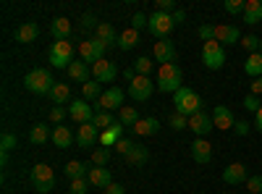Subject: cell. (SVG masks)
Here are the masks:
<instances>
[{
    "label": "cell",
    "mask_w": 262,
    "mask_h": 194,
    "mask_svg": "<svg viewBox=\"0 0 262 194\" xmlns=\"http://www.w3.org/2000/svg\"><path fill=\"white\" fill-rule=\"evenodd\" d=\"M55 84H58V81H55V76H53L50 69H32V71L24 76V87H27V92H32V95H50Z\"/></svg>",
    "instance_id": "1"
},
{
    "label": "cell",
    "mask_w": 262,
    "mask_h": 194,
    "mask_svg": "<svg viewBox=\"0 0 262 194\" xmlns=\"http://www.w3.org/2000/svg\"><path fill=\"white\" fill-rule=\"evenodd\" d=\"M181 87H184V71H181L179 63H165V66H160V71H158V90L176 95Z\"/></svg>",
    "instance_id": "2"
},
{
    "label": "cell",
    "mask_w": 262,
    "mask_h": 194,
    "mask_svg": "<svg viewBox=\"0 0 262 194\" xmlns=\"http://www.w3.org/2000/svg\"><path fill=\"white\" fill-rule=\"evenodd\" d=\"M173 105H176V113H181V116H186V118H191L194 113H200V111H205V100L196 95L191 87H181L176 95H173Z\"/></svg>",
    "instance_id": "3"
},
{
    "label": "cell",
    "mask_w": 262,
    "mask_h": 194,
    "mask_svg": "<svg viewBox=\"0 0 262 194\" xmlns=\"http://www.w3.org/2000/svg\"><path fill=\"white\" fill-rule=\"evenodd\" d=\"M48 58H50V66L53 69H69L74 63V45L69 39H58L50 45L48 50Z\"/></svg>",
    "instance_id": "4"
},
{
    "label": "cell",
    "mask_w": 262,
    "mask_h": 194,
    "mask_svg": "<svg viewBox=\"0 0 262 194\" xmlns=\"http://www.w3.org/2000/svg\"><path fill=\"white\" fill-rule=\"evenodd\" d=\"M29 179H32V184H34V189H37L39 194H48V191L55 189V174H53V168H50L48 163H37V165L32 168Z\"/></svg>",
    "instance_id": "5"
},
{
    "label": "cell",
    "mask_w": 262,
    "mask_h": 194,
    "mask_svg": "<svg viewBox=\"0 0 262 194\" xmlns=\"http://www.w3.org/2000/svg\"><path fill=\"white\" fill-rule=\"evenodd\" d=\"M202 63H205L210 71L223 69V63H226V48H223L217 39L205 42V45H202Z\"/></svg>",
    "instance_id": "6"
},
{
    "label": "cell",
    "mask_w": 262,
    "mask_h": 194,
    "mask_svg": "<svg viewBox=\"0 0 262 194\" xmlns=\"http://www.w3.org/2000/svg\"><path fill=\"white\" fill-rule=\"evenodd\" d=\"M105 45L97 39V37H92V39H84V42H79V60H84L86 66H95V63H100L102 58H105Z\"/></svg>",
    "instance_id": "7"
},
{
    "label": "cell",
    "mask_w": 262,
    "mask_h": 194,
    "mask_svg": "<svg viewBox=\"0 0 262 194\" xmlns=\"http://www.w3.org/2000/svg\"><path fill=\"white\" fill-rule=\"evenodd\" d=\"M173 27H176V21H173V16L170 13H152L149 16V27H147V32L152 34V37H158V39H168V34L173 32Z\"/></svg>",
    "instance_id": "8"
},
{
    "label": "cell",
    "mask_w": 262,
    "mask_h": 194,
    "mask_svg": "<svg viewBox=\"0 0 262 194\" xmlns=\"http://www.w3.org/2000/svg\"><path fill=\"white\" fill-rule=\"evenodd\" d=\"M123 100H126V92L121 87H107L95 105H97V111H107V113H111V111H121Z\"/></svg>",
    "instance_id": "9"
},
{
    "label": "cell",
    "mask_w": 262,
    "mask_h": 194,
    "mask_svg": "<svg viewBox=\"0 0 262 194\" xmlns=\"http://www.w3.org/2000/svg\"><path fill=\"white\" fill-rule=\"evenodd\" d=\"M155 87H158V84L152 81L149 76H137L134 81L128 84V95H131V100L144 102V100H149L152 92H155Z\"/></svg>",
    "instance_id": "10"
},
{
    "label": "cell",
    "mask_w": 262,
    "mask_h": 194,
    "mask_svg": "<svg viewBox=\"0 0 262 194\" xmlns=\"http://www.w3.org/2000/svg\"><path fill=\"white\" fill-rule=\"evenodd\" d=\"M69 116L81 126V123H92V118H95V107L90 105V102H86L84 97L79 100H71V105H69Z\"/></svg>",
    "instance_id": "11"
},
{
    "label": "cell",
    "mask_w": 262,
    "mask_h": 194,
    "mask_svg": "<svg viewBox=\"0 0 262 194\" xmlns=\"http://www.w3.org/2000/svg\"><path fill=\"white\" fill-rule=\"evenodd\" d=\"M189 128L200 137V139H207V134L215 128V123H212V113H207V111H200V113H194L191 118H189Z\"/></svg>",
    "instance_id": "12"
},
{
    "label": "cell",
    "mask_w": 262,
    "mask_h": 194,
    "mask_svg": "<svg viewBox=\"0 0 262 194\" xmlns=\"http://www.w3.org/2000/svg\"><path fill=\"white\" fill-rule=\"evenodd\" d=\"M212 123H215V128H221V132H233V126H236L233 111L228 105H215L212 107Z\"/></svg>",
    "instance_id": "13"
},
{
    "label": "cell",
    "mask_w": 262,
    "mask_h": 194,
    "mask_svg": "<svg viewBox=\"0 0 262 194\" xmlns=\"http://www.w3.org/2000/svg\"><path fill=\"white\" fill-rule=\"evenodd\" d=\"M152 58H155L160 66L176 63V45H173V39H158L155 48H152Z\"/></svg>",
    "instance_id": "14"
},
{
    "label": "cell",
    "mask_w": 262,
    "mask_h": 194,
    "mask_svg": "<svg viewBox=\"0 0 262 194\" xmlns=\"http://www.w3.org/2000/svg\"><path fill=\"white\" fill-rule=\"evenodd\" d=\"M97 142H100V128L95 123H81L76 132V144L81 149H92Z\"/></svg>",
    "instance_id": "15"
},
{
    "label": "cell",
    "mask_w": 262,
    "mask_h": 194,
    "mask_svg": "<svg viewBox=\"0 0 262 194\" xmlns=\"http://www.w3.org/2000/svg\"><path fill=\"white\" fill-rule=\"evenodd\" d=\"M92 76H95V81H100V84H111V81H116V76H118V69H116V63L113 60H100V63H95L92 66Z\"/></svg>",
    "instance_id": "16"
},
{
    "label": "cell",
    "mask_w": 262,
    "mask_h": 194,
    "mask_svg": "<svg viewBox=\"0 0 262 194\" xmlns=\"http://www.w3.org/2000/svg\"><path fill=\"white\" fill-rule=\"evenodd\" d=\"M249 174H247V165L244 163H231L226 170H223V181L231 184V186H238V184H247Z\"/></svg>",
    "instance_id": "17"
},
{
    "label": "cell",
    "mask_w": 262,
    "mask_h": 194,
    "mask_svg": "<svg viewBox=\"0 0 262 194\" xmlns=\"http://www.w3.org/2000/svg\"><path fill=\"white\" fill-rule=\"evenodd\" d=\"M191 158L200 163V165H207V163L212 160V144H210L207 139L196 137V139L191 142Z\"/></svg>",
    "instance_id": "18"
},
{
    "label": "cell",
    "mask_w": 262,
    "mask_h": 194,
    "mask_svg": "<svg viewBox=\"0 0 262 194\" xmlns=\"http://www.w3.org/2000/svg\"><path fill=\"white\" fill-rule=\"evenodd\" d=\"M215 39L226 42V45H236V42H242V32H238V27L233 24H221V27H215Z\"/></svg>",
    "instance_id": "19"
},
{
    "label": "cell",
    "mask_w": 262,
    "mask_h": 194,
    "mask_svg": "<svg viewBox=\"0 0 262 194\" xmlns=\"http://www.w3.org/2000/svg\"><path fill=\"white\" fill-rule=\"evenodd\" d=\"M95 37L107 48V45H118V37H121V34L116 32V27L111 24V21H100L97 29H95Z\"/></svg>",
    "instance_id": "20"
},
{
    "label": "cell",
    "mask_w": 262,
    "mask_h": 194,
    "mask_svg": "<svg viewBox=\"0 0 262 194\" xmlns=\"http://www.w3.org/2000/svg\"><path fill=\"white\" fill-rule=\"evenodd\" d=\"M137 137H152V134H158L160 132V121L155 116H147V118H139L134 123V128H131Z\"/></svg>",
    "instance_id": "21"
},
{
    "label": "cell",
    "mask_w": 262,
    "mask_h": 194,
    "mask_svg": "<svg viewBox=\"0 0 262 194\" xmlns=\"http://www.w3.org/2000/svg\"><path fill=\"white\" fill-rule=\"evenodd\" d=\"M90 184L92 186H97V189H107L113 184V176H111V170L107 168H100V165H92V170H90Z\"/></svg>",
    "instance_id": "22"
},
{
    "label": "cell",
    "mask_w": 262,
    "mask_h": 194,
    "mask_svg": "<svg viewBox=\"0 0 262 194\" xmlns=\"http://www.w3.org/2000/svg\"><path fill=\"white\" fill-rule=\"evenodd\" d=\"M16 42H21V45H29V42H34L39 37V27L34 24V21H27V24H21L16 32H13Z\"/></svg>",
    "instance_id": "23"
},
{
    "label": "cell",
    "mask_w": 262,
    "mask_h": 194,
    "mask_svg": "<svg viewBox=\"0 0 262 194\" xmlns=\"http://www.w3.org/2000/svg\"><path fill=\"white\" fill-rule=\"evenodd\" d=\"M90 170H92V165H90V163H81V160H71V163H66L63 174L69 176L71 181H76V179H86V176H90Z\"/></svg>",
    "instance_id": "24"
},
{
    "label": "cell",
    "mask_w": 262,
    "mask_h": 194,
    "mask_svg": "<svg viewBox=\"0 0 262 194\" xmlns=\"http://www.w3.org/2000/svg\"><path fill=\"white\" fill-rule=\"evenodd\" d=\"M74 142H76V134L71 132L69 126H55V128H53V144H55V147L66 149V147H71Z\"/></svg>",
    "instance_id": "25"
},
{
    "label": "cell",
    "mask_w": 262,
    "mask_h": 194,
    "mask_svg": "<svg viewBox=\"0 0 262 194\" xmlns=\"http://www.w3.org/2000/svg\"><path fill=\"white\" fill-rule=\"evenodd\" d=\"M50 34L58 39H69L71 37V18H66V16H58L53 18V24H50Z\"/></svg>",
    "instance_id": "26"
},
{
    "label": "cell",
    "mask_w": 262,
    "mask_h": 194,
    "mask_svg": "<svg viewBox=\"0 0 262 194\" xmlns=\"http://www.w3.org/2000/svg\"><path fill=\"white\" fill-rule=\"evenodd\" d=\"M69 79H74V81H81V84H86L90 81V74H92V66H86L84 60H74L69 69Z\"/></svg>",
    "instance_id": "27"
},
{
    "label": "cell",
    "mask_w": 262,
    "mask_h": 194,
    "mask_svg": "<svg viewBox=\"0 0 262 194\" xmlns=\"http://www.w3.org/2000/svg\"><path fill=\"white\" fill-rule=\"evenodd\" d=\"M244 21L249 27L262 21V0H247V11H244Z\"/></svg>",
    "instance_id": "28"
},
{
    "label": "cell",
    "mask_w": 262,
    "mask_h": 194,
    "mask_svg": "<svg viewBox=\"0 0 262 194\" xmlns=\"http://www.w3.org/2000/svg\"><path fill=\"white\" fill-rule=\"evenodd\" d=\"M48 139H53V132H50V126L48 123H37V126H32V132H29V142L32 144H45Z\"/></svg>",
    "instance_id": "29"
},
{
    "label": "cell",
    "mask_w": 262,
    "mask_h": 194,
    "mask_svg": "<svg viewBox=\"0 0 262 194\" xmlns=\"http://www.w3.org/2000/svg\"><path fill=\"white\" fill-rule=\"evenodd\" d=\"M121 132H123V126H121V121H116L107 132H100V144L102 147H116V142L121 139Z\"/></svg>",
    "instance_id": "30"
},
{
    "label": "cell",
    "mask_w": 262,
    "mask_h": 194,
    "mask_svg": "<svg viewBox=\"0 0 262 194\" xmlns=\"http://www.w3.org/2000/svg\"><path fill=\"white\" fill-rule=\"evenodd\" d=\"M244 71H247V76H252V79H259V76H262V53H252V55H247Z\"/></svg>",
    "instance_id": "31"
},
{
    "label": "cell",
    "mask_w": 262,
    "mask_h": 194,
    "mask_svg": "<svg viewBox=\"0 0 262 194\" xmlns=\"http://www.w3.org/2000/svg\"><path fill=\"white\" fill-rule=\"evenodd\" d=\"M137 45H139V32L131 29V27L123 29L121 37H118V48H121V50H134Z\"/></svg>",
    "instance_id": "32"
},
{
    "label": "cell",
    "mask_w": 262,
    "mask_h": 194,
    "mask_svg": "<svg viewBox=\"0 0 262 194\" xmlns=\"http://www.w3.org/2000/svg\"><path fill=\"white\" fill-rule=\"evenodd\" d=\"M50 100H53V105H66V102L71 100V87L58 81L55 87H53V92H50Z\"/></svg>",
    "instance_id": "33"
},
{
    "label": "cell",
    "mask_w": 262,
    "mask_h": 194,
    "mask_svg": "<svg viewBox=\"0 0 262 194\" xmlns=\"http://www.w3.org/2000/svg\"><path fill=\"white\" fill-rule=\"evenodd\" d=\"M118 121L123 128H134V123L139 121V113H137V107H131V105H123L121 107V113H118Z\"/></svg>",
    "instance_id": "34"
},
{
    "label": "cell",
    "mask_w": 262,
    "mask_h": 194,
    "mask_svg": "<svg viewBox=\"0 0 262 194\" xmlns=\"http://www.w3.org/2000/svg\"><path fill=\"white\" fill-rule=\"evenodd\" d=\"M147 160H149V149L142 147V144H137V147L126 155V163H128V165H144Z\"/></svg>",
    "instance_id": "35"
},
{
    "label": "cell",
    "mask_w": 262,
    "mask_h": 194,
    "mask_svg": "<svg viewBox=\"0 0 262 194\" xmlns=\"http://www.w3.org/2000/svg\"><path fill=\"white\" fill-rule=\"evenodd\" d=\"M81 97L86 100V102H97L100 97H102V92H100V81H95V79H90L86 84H81Z\"/></svg>",
    "instance_id": "36"
},
{
    "label": "cell",
    "mask_w": 262,
    "mask_h": 194,
    "mask_svg": "<svg viewBox=\"0 0 262 194\" xmlns=\"http://www.w3.org/2000/svg\"><path fill=\"white\" fill-rule=\"evenodd\" d=\"M92 123L100 128V132H107V128H111V126L116 123V118H113L111 113H107V111H97V113H95V118H92Z\"/></svg>",
    "instance_id": "37"
},
{
    "label": "cell",
    "mask_w": 262,
    "mask_h": 194,
    "mask_svg": "<svg viewBox=\"0 0 262 194\" xmlns=\"http://www.w3.org/2000/svg\"><path fill=\"white\" fill-rule=\"evenodd\" d=\"M152 58H147V55H142V58H137L134 60V71H137V76H149V71H152Z\"/></svg>",
    "instance_id": "38"
},
{
    "label": "cell",
    "mask_w": 262,
    "mask_h": 194,
    "mask_svg": "<svg viewBox=\"0 0 262 194\" xmlns=\"http://www.w3.org/2000/svg\"><path fill=\"white\" fill-rule=\"evenodd\" d=\"M238 45H242L249 55H252V53H259V37H257V34H244Z\"/></svg>",
    "instance_id": "39"
},
{
    "label": "cell",
    "mask_w": 262,
    "mask_h": 194,
    "mask_svg": "<svg viewBox=\"0 0 262 194\" xmlns=\"http://www.w3.org/2000/svg\"><path fill=\"white\" fill-rule=\"evenodd\" d=\"M107 160H111V149H107V147H97L95 153H92V165L105 168V165H107Z\"/></svg>",
    "instance_id": "40"
},
{
    "label": "cell",
    "mask_w": 262,
    "mask_h": 194,
    "mask_svg": "<svg viewBox=\"0 0 262 194\" xmlns=\"http://www.w3.org/2000/svg\"><path fill=\"white\" fill-rule=\"evenodd\" d=\"M168 126L173 128V132H184V128H189V118L181 116V113H173V116L168 118Z\"/></svg>",
    "instance_id": "41"
},
{
    "label": "cell",
    "mask_w": 262,
    "mask_h": 194,
    "mask_svg": "<svg viewBox=\"0 0 262 194\" xmlns=\"http://www.w3.org/2000/svg\"><path fill=\"white\" fill-rule=\"evenodd\" d=\"M223 8L228 11V13H242L244 16V11H247V0H226V3H223Z\"/></svg>",
    "instance_id": "42"
},
{
    "label": "cell",
    "mask_w": 262,
    "mask_h": 194,
    "mask_svg": "<svg viewBox=\"0 0 262 194\" xmlns=\"http://www.w3.org/2000/svg\"><path fill=\"white\" fill-rule=\"evenodd\" d=\"M16 147V134H11V132H3V137H0V153H11V149Z\"/></svg>",
    "instance_id": "43"
},
{
    "label": "cell",
    "mask_w": 262,
    "mask_h": 194,
    "mask_svg": "<svg viewBox=\"0 0 262 194\" xmlns=\"http://www.w3.org/2000/svg\"><path fill=\"white\" fill-rule=\"evenodd\" d=\"M147 27H149V16L142 13V11L134 13V18H131V29H137V32H139V29H147Z\"/></svg>",
    "instance_id": "44"
},
{
    "label": "cell",
    "mask_w": 262,
    "mask_h": 194,
    "mask_svg": "<svg viewBox=\"0 0 262 194\" xmlns=\"http://www.w3.org/2000/svg\"><path fill=\"white\" fill-rule=\"evenodd\" d=\"M90 179H76V181H71V194H86L90 191Z\"/></svg>",
    "instance_id": "45"
},
{
    "label": "cell",
    "mask_w": 262,
    "mask_h": 194,
    "mask_svg": "<svg viewBox=\"0 0 262 194\" xmlns=\"http://www.w3.org/2000/svg\"><path fill=\"white\" fill-rule=\"evenodd\" d=\"M134 147H137V142H131V139H118V142H116V153L126 158V155L131 153V149H134Z\"/></svg>",
    "instance_id": "46"
},
{
    "label": "cell",
    "mask_w": 262,
    "mask_h": 194,
    "mask_svg": "<svg viewBox=\"0 0 262 194\" xmlns=\"http://www.w3.org/2000/svg\"><path fill=\"white\" fill-rule=\"evenodd\" d=\"M66 116H69V111H66L63 105H53V111H50V121H53V123L60 126V121H63Z\"/></svg>",
    "instance_id": "47"
},
{
    "label": "cell",
    "mask_w": 262,
    "mask_h": 194,
    "mask_svg": "<svg viewBox=\"0 0 262 194\" xmlns=\"http://www.w3.org/2000/svg\"><path fill=\"white\" fill-rule=\"evenodd\" d=\"M155 11L158 13H173L176 11V3H173V0H155Z\"/></svg>",
    "instance_id": "48"
},
{
    "label": "cell",
    "mask_w": 262,
    "mask_h": 194,
    "mask_svg": "<svg viewBox=\"0 0 262 194\" xmlns=\"http://www.w3.org/2000/svg\"><path fill=\"white\" fill-rule=\"evenodd\" d=\"M244 107H247V111H252V113H257L259 107H262V102H259V97H257V95H252V92H249V95L244 97Z\"/></svg>",
    "instance_id": "49"
},
{
    "label": "cell",
    "mask_w": 262,
    "mask_h": 194,
    "mask_svg": "<svg viewBox=\"0 0 262 194\" xmlns=\"http://www.w3.org/2000/svg\"><path fill=\"white\" fill-rule=\"evenodd\" d=\"M97 24H100V21H97L95 13H84V16H81V29L90 32V29H97Z\"/></svg>",
    "instance_id": "50"
},
{
    "label": "cell",
    "mask_w": 262,
    "mask_h": 194,
    "mask_svg": "<svg viewBox=\"0 0 262 194\" xmlns=\"http://www.w3.org/2000/svg\"><path fill=\"white\" fill-rule=\"evenodd\" d=\"M247 189L252 194H262V176H249L247 179Z\"/></svg>",
    "instance_id": "51"
},
{
    "label": "cell",
    "mask_w": 262,
    "mask_h": 194,
    "mask_svg": "<svg viewBox=\"0 0 262 194\" xmlns=\"http://www.w3.org/2000/svg\"><path fill=\"white\" fill-rule=\"evenodd\" d=\"M200 37H202V42H212L215 39V27L212 24H202L200 27Z\"/></svg>",
    "instance_id": "52"
},
{
    "label": "cell",
    "mask_w": 262,
    "mask_h": 194,
    "mask_svg": "<svg viewBox=\"0 0 262 194\" xmlns=\"http://www.w3.org/2000/svg\"><path fill=\"white\" fill-rule=\"evenodd\" d=\"M233 134H236V137H247V134H249V123H247V121H236Z\"/></svg>",
    "instance_id": "53"
},
{
    "label": "cell",
    "mask_w": 262,
    "mask_h": 194,
    "mask_svg": "<svg viewBox=\"0 0 262 194\" xmlns=\"http://www.w3.org/2000/svg\"><path fill=\"white\" fill-rule=\"evenodd\" d=\"M249 92H252V95H257V97L262 95V76H259V79H252V84H249Z\"/></svg>",
    "instance_id": "54"
},
{
    "label": "cell",
    "mask_w": 262,
    "mask_h": 194,
    "mask_svg": "<svg viewBox=\"0 0 262 194\" xmlns=\"http://www.w3.org/2000/svg\"><path fill=\"white\" fill-rule=\"evenodd\" d=\"M170 16H173V21H176V27H179V24H184V21H186V11H181V8H176V11H173Z\"/></svg>",
    "instance_id": "55"
},
{
    "label": "cell",
    "mask_w": 262,
    "mask_h": 194,
    "mask_svg": "<svg viewBox=\"0 0 262 194\" xmlns=\"http://www.w3.org/2000/svg\"><path fill=\"white\" fill-rule=\"evenodd\" d=\"M105 194H126V189H123V184H111L105 189Z\"/></svg>",
    "instance_id": "56"
},
{
    "label": "cell",
    "mask_w": 262,
    "mask_h": 194,
    "mask_svg": "<svg viewBox=\"0 0 262 194\" xmlns=\"http://www.w3.org/2000/svg\"><path fill=\"white\" fill-rule=\"evenodd\" d=\"M254 128H257L259 134H262V107H259V111L254 113Z\"/></svg>",
    "instance_id": "57"
},
{
    "label": "cell",
    "mask_w": 262,
    "mask_h": 194,
    "mask_svg": "<svg viewBox=\"0 0 262 194\" xmlns=\"http://www.w3.org/2000/svg\"><path fill=\"white\" fill-rule=\"evenodd\" d=\"M123 79H126L128 84H131V81L137 79V71H134V66H131V69H126V71H123Z\"/></svg>",
    "instance_id": "58"
},
{
    "label": "cell",
    "mask_w": 262,
    "mask_h": 194,
    "mask_svg": "<svg viewBox=\"0 0 262 194\" xmlns=\"http://www.w3.org/2000/svg\"><path fill=\"white\" fill-rule=\"evenodd\" d=\"M259 53H262V37H259Z\"/></svg>",
    "instance_id": "59"
}]
</instances>
